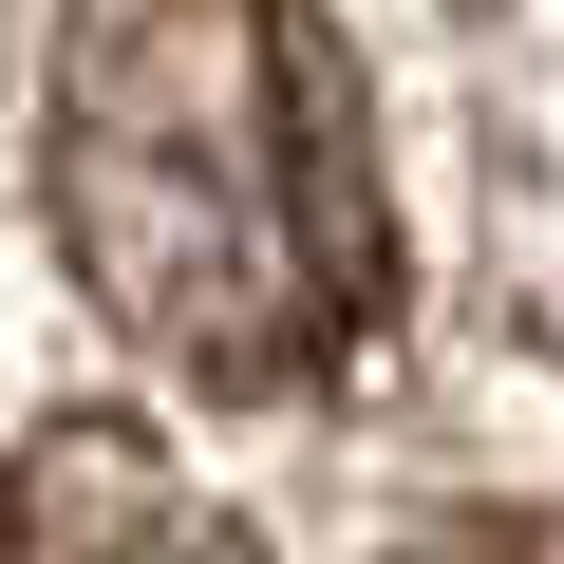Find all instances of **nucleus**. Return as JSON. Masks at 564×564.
Masks as SVG:
<instances>
[{"label": "nucleus", "mask_w": 564, "mask_h": 564, "mask_svg": "<svg viewBox=\"0 0 564 564\" xmlns=\"http://www.w3.org/2000/svg\"><path fill=\"white\" fill-rule=\"evenodd\" d=\"M57 245L207 395H302L377 321V132L302 0H95L57 57Z\"/></svg>", "instance_id": "nucleus-1"}, {"label": "nucleus", "mask_w": 564, "mask_h": 564, "mask_svg": "<svg viewBox=\"0 0 564 564\" xmlns=\"http://www.w3.org/2000/svg\"><path fill=\"white\" fill-rule=\"evenodd\" d=\"M0 564H245V527L132 433V414H57L0 470Z\"/></svg>", "instance_id": "nucleus-2"}, {"label": "nucleus", "mask_w": 564, "mask_h": 564, "mask_svg": "<svg viewBox=\"0 0 564 564\" xmlns=\"http://www.w3.org/2000/svg\"><path fill=\"white\" fill-rule=\"evenodd\" d=\"M395 564H564V527H527V508H489V527H433V545H395Z\"/></svg>", "instance_id": "nucleus-3"}]
</instances>
